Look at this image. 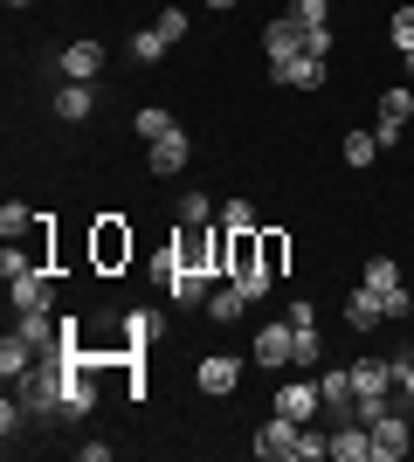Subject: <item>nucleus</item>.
I'll list each match as a JSON object with an SVG mask.
<instances>
[{
  "label": "nucleus",
  "instance_id": "nucleus-27",
  "mask_svg": "<svg viewBox=\"0 0 414 462\" xmlns=\"http://www.w3.org/2000/svg\"><path fill=\"white\" fill-rule=\"evenodd\" d=\"M380 159V132H345V166H373Z\"/></svg>",
  "mask_w": 414,
  "mask_h": 462
},
{
  "label": "nucleus",
  "instance_id": "nucleus-28",
  "mask_svg": "<svg viewBox=\"0 0 414 462\" xmlns=\"http://www.w3.org/2000/svg\"><path fill=\"white\" fill-rule=\"evenodd\" d=\"M297 28H332V0H290Z\"/></svg>",
  "mask_w": 414,
  "mask_h": 462
},
{
  "label": "nucleus",
  "instance_id": "nucleus-16",
  "mask_svg": "<svg viewBox=\"0 0 414 462\" xmlns=\"http://www.w3.org/2000/svg\"><path fill=\"white\" fill-rule=\"evenodd\" d=\"M276 414H290V421H311V414H325V401H317V380L276 386Z\"/></svg>",
  "mask_w": 414,
  "mask_h": 462
},
{
  "label": "nucleus",
  "instance_id": "nucleus-6",
  "mask_svg": "<svg viewBox=\"0 0 414 462\" xmlns=\"http://www.w3.org/2000/svg\"><path fill=\"white\" fill-rule=\"evenodd\" d=\"M159 283H166L173 304H207V270H187L173 249H166V263H159Z\"/></svg>",
  "mask_w": 414,
  "mask_h": 462
},
{
  "label": "nucleus",
  "instance_id": "nucleus-12",
  "mask_svg": "<svg viewBox=\"0 0 414 462\" xmlns=\"http://www.w3.org/2000/svg\"><path fill=\"white\" fill-rule=\"evenodd\" d=\"M408 117H414V90H380V117H373L380 145H394V138L408 132Z\"/></svg>",
  "mask_w": 414,
  "mask_h": 462
},
{
  "label": "nucleus",
  "instance_id": "nucleus-33",
  "mask_svg": "<svg viewBox=\"0 0 414 462\" xmlns=\"http://www.w3.org/2000/svg\"><path fill=\"white\" fill-rule=\"evenodd\" d=\"M387 35H394V49H400V56L414 49V0H400V14H394V28H387Z\"/></svg>",
  "mask_w": 414,
  "mask_h": 462
},
{
  "label": "nucleus",
  "instance_id": "nucleus-20",
  "mask_svg": "<svg viewBox=\"0 0 414 462\" xmlns=\"http://www.w3.org/2000/svg\"><path fill=\"white\" fill-rule=\"evenodd\" d=\"M262 49H270V56H304V28H297L290 14L270 21V28H262Z\"/></svg>",
  "mask_w": 414,
  "mask_h": 462
},
{
  "label": "nucleus",
  "instance_id": "nucleus-21",
  "mask_svg": "<svg viewBox=\"0 0 414 462\" xmlns=\"http://www.w3.org/2000/svg\"><path fill=\"white\" fill-rule=\"evenodd\" d=\"M345 325H353V331L387 325V310H380V297H373V290H353V297H345Z\"/></svg>",
  "mask_w": 414,
  "mask_h": 462
},
{
  "label": "nucleus",
  "instance_id": "nucleus-32",
  "mask_svg": "<svg viewBox=\"0 0 414 462\" xmlns=\"http://www.w3.org/2000/svg\"><path fill=\"white\" fill-rule=\"evenodd\" d=\"M159 35H166V49H173V42H187V28H194V21L179 14V7H159V21H152Z\"/></svg>",
  "mask_w": 414,
  "mask_h": 462
},
{
  "label": "nucleus",
  "instance_id": "nucleus-29",
  "mask_svg": "<svg viewBox=\"0 0 414 462\" xmlns=\"http://www.w3.org/2000/svg\"><path fill=\"white\" fill-rule=\"evenodd\" d=\"M152 346V310H132L124 318V352H145Z\"/></svg>",
  "mask_w": 414,
  "mask_h": 462
},
{
  "label": "nucleus",
  "instance_id": "nucleus-24",
  "mask_svg": "<svg viewBox=\"0 0 414 462\" xmlns=\"http://www.w3.org/2000/svg\"><path fill=\"white\" fill-rule=\"evenodd\" d=\"M132 132L152 145L159 132H173V111H166V104H145V111H132Z\"/></svg>",
  "mask_w": 414,
  "mask_h": 462
},
{
  "label": "nucleus",
  "instance_id": "nucleus-40",
  "mask_svg": "<svg viewBox=\"0 0 414 462\" xmlns=\"http://www.w3.org/2000/svg\"><path fill=\"white\" fill-rule=\"evenodd\" d=\"M7 7H35V0H7Z\"/></svg>",
  "mask_w": 414,
  "mask_h": 462
},
{
  "label": "nucleus",
  "instance_id": "nucleus-31",
  "mask_svg": "<svg viewBox=\"0 0 414 462\" xmlns=\"http://www.w3.org/2000/svg\"><path fill=\"white\" fill-rule=\"evenodd\" d=\"M166 56V35H159V28H138L132 35V62H159Z\"/></svg>",
  "mask_w": 414,
  "mask_h": 462
},
{
  "label": "nucleus",
  "instance_id": "nucleus-39",
  "mask_svg": "<svg viewBox=\"0 0 414 462\" xmlns=\"http://www.w3.org/2000/svg\"><path fill=\"white\" fill-rule=\"evenodd\" d=\"M400 62H408V77H414V49H408V56H400Z\"/></svg>",
  "mask_w": 414,
  "mask_h": 462
},
{
  "label": "nucleus",
  "instance_id": "nucleus-9",
  "mask_svg": "<svg viewBox=\"0 0 414 462\" xmlns=\"http://www.w3.org/2000/svg\"><path fill=\"white\" fill-rule=\"evenodd\" d=\"M97 407V359H77L62 380V414H90Z\"/></svg>",
  "mask_w": 414,
  "mask_h": 462
},
{
  "label": "nucleus",
  "instance_id": "nucleus-22",
  "mask_svg": "<svg viewBox=\"0 0 414 462\" xmlns=\"http://www.w3.org/2000/svg\"><path fill=\"white\" fill-rule=\"evenodd\" d=\"M256 249H262V270H270V276L290 270V235H283V228H256Z\"/></svg>",
  "mask_w": 414,
  "mask_h": 462
},
{
  "label": "nucleus",
  "instance_id": "nucleus-14",
  "mask_svg": "<svg viewBox=\"0 0 414 462\" xmlns=\"http://www.w3.org/2000/svg\"><path fill=\"white\" fill-rule=\"evenodd\" d=\"M317 401H325V414H332V421H353V373H345V366L317 373Z\"/></svg>",
  "mask_w": 414,
  "mask_h": 462
},
{
  "label": "nucleus",
  "instance_id": "nucleus-38",
  "mask_svg": "<svg viewBox=\"0 0 414 462\" xmlns=\"http://www.w3.org/2000/svg\"><path fill=\"white\" fill-rule=\"evenodd\" d=\"M207 7H221V14H228V7H235V0H207Z\"/></svg>",
  "mask_w": 414,
  "mask_h": 462
},
{
  "label": "nucleus",
  "instance_id": "nucleus-10",
  "mask_svg": "<svg viewBox=\"0 0 414 462\" xmlns=\"http://www.w3.org/2000/svg\"><path fill=\"white\" fill-rule=\"evenodd\" d=\"M373 428V462H400L414 448V435H408V421H400L394 407H387V414H380V421H366Z\"/></svg>",
  "mask_w": 414,
  "mask_h": 462
},
{
  "label": "nucleus",
  "instance_id": "nucleus-8",
  "mask_svg": "<svg viewBox=\"0 0 414 462\" xmlns=\"http://www.w3.org/2000/svg\"><path fill=\"white\" fill-rule=\"evenodd\" d=\"M187 152H194V145H187V132H179V125H173V132H159L152 145H145V173L173 180L179 166H187Z\"/></svg>",
  "mask_w": 414,
  "mask_h": 462
},
{
  "label": "nucleus",
  "instance_id": "nucleus-3",
  "mask_svg": "<svg viewBox=\"0 0 414 462\" xmlns=\"http://www.w3.org/2000/svg\"><path fill=\"white\" fill-rule=\"evenodd\" d=\"M304 428H311V421H290V414H270V421L256 428V442H249V448H256L262 462H297V442H304Z\"/></svg>",
  "mask_w": 414,
  "mask_h": 462
},
{
  "label": "nucleus",
  "instance_id": "nucleus-37",
  "mask_svg": "<svg viewBox=\"0 0 414 462\" xmlns=\"http://www.w3.org/2000/svg\"><path fill=\"white\" fill-rule=\"evenodd\" d=\"M270 283H276V276H235V290H242V297H249V304H256V297H270Z\"/></svg>",
  "mask_w": 414,
  "mask_h": 462
},
{
  "label": "nucleus",
  "instance_id": "nucleus-34",
  "mask_svg": "<svg viewBox=\"0 0 414 462\" xmlns=\"http://www.w3.org/2000/svg\"><path fill=\"white\" fill-rule=\"evenodd\" d=\"M221 228H262V221H256L249 200H228V208H221Z\"/></svg>",
  "mask_w": 414,
  "mask_h": 462
},
{
  "label": "nucleus",
  "instance_id": "nucleus-18",
  "mask_svg": "<svg viewBox=\"0 0 414 462\" xmlns=\"http://www.w3.org/2000/svg\"><path fill=\"white\" fill-rule=\"evenodd\" d=\"M35 359H41V352L28 346V338H21V331H7V338H0V373H7V386H14L21 373H28V366H35Z\"/></svg>",
  "mask_w": 414,
  "mask_h": 462
},
{
  "label": "nucleus",
  "instance_id": "nucleus-30",
  "mask_svg": "<svg viewBox=\"0 0 414 462\" xmlns=\"http://www.w3.org/2000/svg\"><path fill=\"white\" fill-rule=\"evenodd\" d=\"M28 228H35V214L21 208V200H7V208H0V235H7V242H21Z\"/></svg>",
  "mask_w": 414,
  "mask_h": 462
},
{
  "label": "nucleus",
  "instance_id": "nucleus-19",
  "mask_svg": "<svg viewBox=\"0 0 414 462\" xmlns=\"http://www.w3.org/2000/svg\"><path fill=\"white\" fill-rule=\"evenodd\" d=\"M90 111H97V90H90V83H62V97H56V117H62V125H83Z\"/></svg>",
  "mask_w": 414,
  "mask_h": 462
},
{
  "label": "nucleus",
  "instance_id": "nucleus-36",
  "mask_svg": "<svg viewBox=\"0 0 414 462\" xmlns=\"http://www.w3.org/2000/svg\"><path fill=\"white\" fill-rule=\"evenodd\" d=\"M394 386L414 401V352H394Z\"/></svg>",
  "mask_w": 414,
  "mask_h": 462
},
{
  "label": "nucleus",
  "instance_id": "nucleus-4",
  "mask_svg": "<svg viewBox=\"0 0 414 462\" xmlns=\"http://www.w3.org/2000/svg\"><path fill=\"white\" fill-rule=\"evenodd\" d=\"M325 77H332L325 56H270V83L283 90H325Z\"/></svg>",
  "mask_w": 414,
  "mask_h": 462
},
{
  "label": "nucleus",
  "instance_id": "nucleus-15",
  "mask_svg": "<svg viewBox=\"0 0 414 462\" xmlns=\"http://www.w3.org/2000/svg\"><path fill=\"white\" fill-rule=\"evenodd\" d=\"M97 69H104V42H69L62 49V77L69 83H97Z\"/></svg>",
  "mask_w": 414,
  "mask_h": 462
},
{
  "label": "nucleus",
  "instance_id": "nucleus-5",
  "mask_svg": "<svg viewBox=\"0 0 414 462\" xmlns=\"http://www.w3.org/2000/svg\"><path fill=\"white\" fill-rule=\"evenodd\" d=\"M194 386L207 393V401H228V393L242 386V359L235 352H207V359L194 366Z\"/></svg>",
  "mask_w": 414,
  "mask_h": 462
},
{
  "label": "nucleus",
  "instance_id": "nucleus-35",
  "mask_svg": "<svg viewBox=\"0 0 414 462\" xmlns=\"http://www.w3.org/2000/svg\"><path fill=\"white\" fill-rule=\"evenodd\" d=\"M21 414H28V407H21L14 393H7V401H0V435H7V442H14V435H21Z\"/></svg>",
  "mask_w": 414,
  "mask_h": 462
},
{
  "label": "nucleus",
  "instance_id": "nucleus-11",
  "mask_svg": "<svg viewBox=\"0 0 414 462\" xmlns=\"http://www.w3.org/2000/svg\"><path fill=\"white\" fill-rule=\"evenodd\" d=\"M353 401H366V393H394V359H380V352H366V359H353Z\"/></svg>",
  "mask_w": 414,
  "mask_h": 462
},
{
  "label": "nucleus",
  "instance_id": "nucleus-25",
  "mask_svg": "<svg viewBox=\"0 0 414 462\" xmlns=\"http://www.w3.org/2000/svg\"><path fill=\"white\" fill-rule=\"evenodd\" d=\"M297 338H290V366H317V359H325V338H317L311 325H290Z\"/></svg>",
  "mask_w": 414,
  "mask_h": 462
},
{
  "label": "nucleus",
  "instance_id": "nucleus-26",
  "mask_svg": "<svg viewBox=\"0 0 414 462\" xmlns=\"http://www.w3.org/2000/svg\"><path fill=\"white\" fill-rule=\"evenodd\" d=\"M207 214H215V200H207V193H179L173 228H207Z\"/></svg>",
  "mask_w": 414,
  "mask_h": 462
},
{
  "label": "nucleus",
  "instance_id": "nucleus-13",
  "mask_svg": "<svg viewBox=\"0 0 414 462\" xmlns=\"http://www.w3.org/2000/svg\"><path fill=\"white\" fill-rule=\"evenodd\" d=\"M332 462H373V428L366 421H332Z\"/></svg>",
  "mask_w": 414,
  "mask_h": 462
},
{
  "label": "nucleus",
  "instance_id": "nucleus-7",
  "mask_svg": "<svg viewBox=\"0 0 414 462\" xmlns=\"http://www.w3.org/2000/svg\"><path fill=\"white\" fill-rule=\"evenodd\" d=\"M7 297H14V310H56V270H21V276H7Z\"/></svg>",
  "mask_w": 414,
  "mask_h": 462
},
{
  "label": "nucleus",
  "instance_id": "nucleus-1",
  "mask_svg": "<svg viewBox=\"0 0 414 462\" xmlns=\"http://www.w3.org/2000/svg\"><path fill=\"white\" fill-rule=\"evenodd\" d=\"M359 290H373L387 318H414V290L400 283V263H394V255H366V270H359Z\"/></svg>",
  "mask_w": 414,
  "mask_h": 462
},
{
  "label": "nucleus",
  "instance_id": "nucleus-23",
  "mask_svg": "<svg viewBox=\"0 0 414 462\" xmlns=\"http://www.w3.org/2000/svg\"><path fill=\"white\" fill-rule=\"evenodd\" d=\"M242 310H249V297H242L235 283H228V290H207V318H215V325H235Z\"/></svg>",
  "mask_w": 414,
  "mask_h": 462
},
{
  "label": "nucleus",
  "instance_id": "nucleus-17",
  "mask_svg": "<svg viewBox=\"0 0 414 462\" xmlns=\"http://www.w3.org/2000/svg\"><path fill=\"white\" fill-rule=\"evenodd\" d=\"M290 338H297L290 325H270V331H256L249 359H256V366H290Z\"/></svg>",
  "mask_w": 414,
  "mask_h": 462
},
{
  "label": "nucleus",
  "instance_id": "nucleus-2",
  "mask_svg": "<svg viewBox=\"0 0 414 462\" xmlns=\"http://www.w3.org/2000/svg\"><path fill=\"white\" fill-rule=\"evenodd\" d=\"M124 263H132V221H118V214H97V221H90V270L118 276Z\"/></svg>",
  "mask_w": 414,
  "mask_h": 462
}]
</instances>
